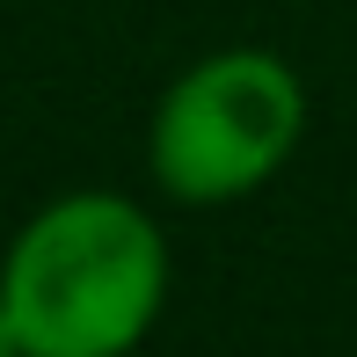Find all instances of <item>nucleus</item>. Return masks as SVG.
<instances>
[{
  "label": "nucleus",
  "mask_w": 357,
  "mask_h": 357,
  "mask_svg": "<svg viewBox=\"0 0 357 357\" xmlns=\"http://www.w3.org/2000/svg\"><path fill=\"white\" fill-rule=\"evenodd\" d=\"M306 132V88L278 52H212L153 109L146 160L183 204H234L263 190Z\"/></svg>",
  "instance_id": "nucleus-2"
},
{
  "label": "nucleus",
  "mask_w": 357,
  "mask_h": 357,
  "mask_svg": "<svg viewBox=\"0 0 357 357\" xmlns=\"http://www.w3.org/2000/svg\"><path fill=\"white\" fill-rule=\"evenodd\" d=\"M0 299L22 357H117L168 299L160 226L132 197L73 190L15 234Z\"/></svg>",
  "instance_id": "nucleus-1"
},
{
  "label": "nucleus",
  "mask_w": 357,
  "mask_h": 357,
  "mask_svg": "<svg viewBox=\"0 0 357 357\" xmlns=\"http://www.w3.org/2000/svg\"><path fill=\"white\" fill-rule=\"evenodd\" d=\"M0 357H22V343H15V321H8V299H0Z\"/></svg>",
  "instance_id": "nucleus-3"
}]
</instances>
